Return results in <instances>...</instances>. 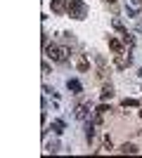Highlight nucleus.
I'll list each match as a JSON object with an SVG mask.
<instances>
[{
    "mask_svg": "<svg viewBox=\"0 0 142 158\" xmlns=\"http://www.w3.org/2000/svg\"><path fill=\"white\" fill-rule=\"evenodd\" d=\"M67 87L71 90V94H81V92H83L81 80H76V78H69V80H67Z\"/></svg>",
    "mask_w": 142,
    "mask_h": 158,
    "instance_id": "obj_5",
    "label": "nucleus"
},
{
    "mask_svg": "<svg viewBox=\"0 0 142 158\" xmlns=\"http://www.w3.org/2000/svg\"><path fill=\"white\" fill-rule=\"evenodd\" d=\"M90 116V104H81L78 109H76V118L78 120H85Z\"/></svg>",
    "mask_w": 142,
    "mask_h": 158,
    "instance_id": "obj_7",
    "label": "nucleus"
},
{
    "mask_svg": "<svg viewBox=\"0 0 142 158\" xmlns=\"http://www.w3.org/2000/svg\"><path fill=\"white\" fill-rule=\"evenodd\" d=\"M137 76H140V78H142V69H140V71H137Z\"/></svg>",
    "mask_w": 142,
    "mask_h": 158,
    "instance_id": "obj_19",
    "label": "nucleus"
},
{
    "mask_svg": "<svg viewBox=\"0 0 142 158\" xmlns=\"http://www.w3.org/2000/svg\"><path fill=\"white\" fill-rule=\"evenodd\" d=\"M133 64V57H130V52H126V50H123V52H116L114 54V66L116 69H128V66Z\"/></svg>",
    "mask_w": 142,
    "mask_h": 158,
    "instance_id": "obj_3",
    "label": "nucleus"
},
{
    "mask_svg": "<svg viewBox=\"0 0 142 158\" xmlns=\"http://www.w3.org/2000/svg\"><path fill=\"white\" fill-rule=\"evenodd\" d=\"M111 149H114V146H111V139H104V151H111Z\"/></svg>",
    "mask_w": 142,
    "mask_h": 158,
    "instance_id": "obj_15",
    "label": "nucleus"
},
{
    "mask_svg": "<svg viewBox=\"0 0 142 158\" xmlns=\"http://www.w3.org/2000/svg\"><path fill=\"white\" fill-rule=\"evenodd\" d=\"M107 2H109V5H114V2H116V0H107Z\"/></svg>",
    "mask_w": 142,
    "mask_h": 158,
    "instance_id": "obj_18",
    "label": "nucleus"
},
{
    "mask_svg": "<svg viewBox=\"0 0 142 158\" xmlns=\"http://www.w3.org/2000/svg\"><path fill=\"white\" fill-rule=\"evenodd\" d=\"M41 69H43V73H45V76L50 73V64H47V61H43V66H41Z\"/></svg>",
    "mask_w": 142,
    "mask_h": 158,
    "instance_id": "obj_17",
    "label": "nucleus"
},
{
    "mask_svg": "<svg viewBox=\"0 0 142 158\" xmlns=\"http://www.w3.org/2000/svg\"><path fill=\"white\" fill-rule=\"evenodd\" d=\"M52 130L57 132V135H62V132H64V120H52Z\"/></svg>",
    "mask_w": 142,
    "mask_h": 158,
    "instance_id": "obj_11",
    "label": "nucleus"
},
{
    "mask_svg": "<svg viewBox=\"0 0 142 158\" xmlns=\"http://www.w3.org/2000/svg\"><path fill=\"white\" fill-rule=\"evenodd\" d=\"M85 137H88V142L95 139V123H88V127H85Z\"/></svg>",
    "mask_w": 142,
    "mask_h": 158,
    "instance_id": "obj_10",
    "label": "nucleus"
},
{
    "mask_svg": "<svg viewBox=\"0 0 142 158\" xmlns=\"http://www.w3.org/2000/svg\"><path fill=\"white\" fill-rule=\"evenodd\" d=\"M123 43H126V47H133L135 45V38H133V33H126V35H121Z\"/></svg>",
    "mask_w": 142,
    "mask_h": 158,
    "instance_id": "obj_12",
    "label": "nucleus"
},
{
    "mask_svg": "<svg viewBox=\"0 0 142 158\" xmlns=\"http://www.w3.org/2000/svg\"><path fill=\"white\" fill-rule=\"evenodd\" d=\"M140 118H142V111H140Z\"/></svg>",
    "mask_w": 142,
    "mask_h": 158,
    "instance_id": "obj_20",
    "label": "nucleus"
},
{
    "mask_svg": "<svg viewBox=\"0 0 142 158\" xmlns=\"http://www.w3.org/2000/svg\"><path fill=\"white\" fill-rule=\"evenodd\" d=\"M67 10H69L67 0H52V12L54 14H62V12H67Z\"/></svg>",
    "mask_w": 142,
    "mask_h": 158,
    "instance_id": "obj_6",
    "label": "nucleus"
},
{
    "mask_svg": "<svg viewBox=\"0 0 142 158\" xmlns=\"http://www.w3.org/2000/svg\"><path fill=\"white\" fill-rule=\"evenodd\" d=\"M69 17H74V19H85L88 17V5L83 2V0H69Z\"/></svg>",
    "mask_w": 142,
    "mask_h": 158,
    "instance_id": "obj_2",
    "label": "nucleus"
},
{
    "mask_svg": "<svg viewBox=\"0 0 142 158\" xmlns=\"http://www.w3.org/2000/svg\"><path fill=\"white\" fill-rule=\"evenodd\" d=\"M57 151H59V144H50L45 149V153H57Z\"/></svg>",
    "mask_w": 142,
    "mask_h": 158,
    "instance_id": "obj_14",
    "label": "nucleus"
},
{
    "mask_svg": "<svg viewBox=\"0 0 142 158\" xmlns=\"http://www.w3.org/2000/svg\"><path fill=\"white\" fill-rule=\"evenodd\" d=\"M78 71H88V61H78Z\"/></svg>",
    "mask_w": 142,
    "mask_h": 158,
    "instance_id": "obj_16",
    "label": "nucleus"
},
{
    "mask_svg": "<svg viewBox=\"0 0 142 158\" xmlns=\"http://www.w3.org/2000/svg\"><path fill=\"white\" fill-rule=\"evenodd\" d=\"M118 151H121V153H137L140 149H137L135 144H130V142H126V144H121V146H118Z\"/></svg>",
    "mask_w": 142,
    "mask_h": 158,
    "instance_id": "obj_8",
    "label": "nucleus"
},
{
    "mask_svg": "<svg viewBox=\"0 0 142 158\" xmlns=\"http://www.w3.org/2000/svg\"><path fill=\"white\" fill-rule=\"evenodd\" d=\"M121 106H126V109H128V106H140V99H123Z\"/></svg>",
    "mask_w": 142,
    "mask_h": 158,
    "instance_id": "obj_13",
    "label": "nucleus"
},
{
    "mask_svg": "<svg viewBox=\"0 0 142 158\" xmlns=\"http://www.w3.org/2000/svg\"><path fill=\"white\" fill-rule=\"evenodd\" d=\"M107 43H109V47L114 50V54H116V52H123V50H126V43H121V40H116L114 35H109V38H107Z\"/></svg>",
    "mask_w": 142,
    "mask_h": 158,
    "instance_id": "obj_4",
    "label": "nucleus"
},
{
    "mask_svg": "<svg viewBox=\"0 0 142 158\" xmlns=\"http://www.w3.org/2000/svg\"><path fill=\"white\" fill-rule=\"evenodd\" d=\"M69 47H64V45H47L45 47V57L47 59H52L54 64H67L69 61Z\"/></svg>",
    "mask_w": 142,
    "mask_h": 158,
    "instance_id": "obj_1",
    "label": "nucleus"
},
{
    "mask_svg": "<svg viewBox=\"0 0 142 158\" xmlns=\"http://www.w3.org/2000/svg\"><path fill=\"white\" fill-rule=\"evenodd\" d=\"M111 97H114V90H111V85H107L104 90H102L100 99H102V102H107V99H111Z\"/></svg>",
    "mask_w": 142,
    "mask_h": 158,
    "instance_id": "obj_9",
    "label": "nucleus"
}]
</instances>
